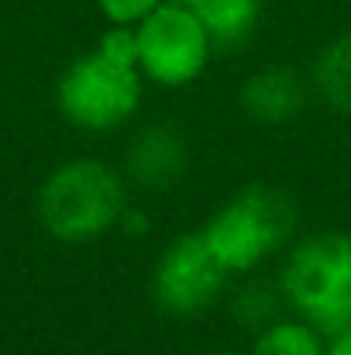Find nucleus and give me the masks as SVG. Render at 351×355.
<instances>
[{
    "mask_svg": "<svg viewBox=\"0 0 351 355\" xmlns=\"http://www.w3.org/2000/svg\"><path fill=\"white\" fill-rule=\"evenodd\" d=\"M127 204L131 187L120 166L97 155H76L42 180L35 193V218L59 245H90L114 235Z\"/></svg>",
    "mask_w": 351,
    "mask_h": 355,
    "instance_id": "obj_1",
    "label": "nucleus"
},
{
    "mask_svg": "<svg viewBox=\"0 0 351 355\" xmlns=\"http://www.w3.org/2000/svg\"><path fill=\"white\" fill-rule=\"evenodd\" d=\"M300 228L296 200L272 183H248L221 200L197 228L228 276L262 272L265 262L279 259Z\"/></svg>",
    "mask_w": 351,
    "mask_h": 355,
    "instance_id": "obj_2",
    "label": "nucleus"
},
{
    "mask_svg": "<svg viewBox=\"0 0 351 355\" xmlns=\"http://www.w3.org/2000/svg\"><path fill=\"white\" fill-rule=\"evenodd\" d=\"M289 314L334 338L351 328V235L338 228L310 232L289 241L276 269Z\"/></svg>",
    "mask_w": 351,
    "mask_h": 355,
    "instance_id": "obj_3",
    "label": "nucleus"
},
{
    "mask_svg": "<svg viewBox=\"0 0 351 355\" xmlns=\"http://www.w3.org/2000/svg\"><path fill=\"white\" fill-rule=\"evenodd\" d=\"M145 76L138 62L93 45L76 55L55 80V111L87 135H111L138 118L145 101Z\"/></svg>",
    "mask_w": 351,
    "mask_h": 355,
    "instance_id": "obj_4",
    "label": "nucleus"
},
{
    "mask_svg": "<svg viewBox=\"0 0 351 355\" xmlns=\"http://www.w3.org/2000/svg\"><path fill=\"white\" fill-rule=\"evenodd\" d=\"M138 69L148 87L186 90L210 69L217 49L193 3L162 0L138 28Z\"/></svg>",
    "mask_w": 351,
    "mask_h": 355,
    "instance_id": "obj_5",
    "label": "nucleus"
},
{
    "mask_svg": "<svg viewBox=\"0 0 351 355\" xmlns=\"http://www.w3.org/2000/svg\"><path fill=\"white\" fill-rule=\"evenodd\" d=\"M231 286L228 269L207 248L200 232H183L169 238L152 262L148 297L152 304L176 321H193L207 314Z\"/></svg>",
    "mask_w": 351,
    "mask_h": 355,
    "instance_id": "obj_6",
    "label": "nucleus"
},
{
    "mask_svg": "<svg viewBox=\"0 0 351 355\" xmlns=\"http://www.w3.org/2000/svg\"><path fill=\"white\" fill-rule=\"evenodd\" d=\"M190 169V141L169 121H148L124 141L120 173L131 190L169 193Z\"/></svg>",
    "mask_w": 351,
    "mask_h": 355,
    "instance_id": "obj_7",
    "label": "nucleus"
},
{
    "mask_svg": "<svg viewBox=\"0 0 351 355\" xmlns=\"http://www.w3.org/2000/svg\"><path fill=\"white\" fill-rule=\"evenodd\" d=\"M314 97L310 76H303L296 66L286 62H269L251 69L241 87H237V107L251 124L262 128H282L293 124L307 111Z\"/></svg>",
    "mask_w": 351,
    "mask_h": 355,
    "instance_id": "obj_8",
    "label": "nucleus"
},
{
    "mask_svg": "<svg viewBox=\"0 0 351 355\" xmlns=\"http://www.w3.org/2000/svg\"><path fill=\"white\" fill-rule=\"evenodd\" d=\"M262 7L265 0H193L217 52H237L251 42L262 24Z\"/></svg>",
    "mask_w": 351,
    "mask_h": 355,
    "instance_id": "obj_9",
    "label": "nucleus"
},
{
    "mask_svg": "<svg viewBox=\"0 0 351 355\" xmlns=\"http://www.w3.org/2000/svg\"><path fill=\"white\" fill-rule=\"evenodd\" d=\"M314 94L338 114H351V28L334 35L310 69Z\"/></svg>",
    "mask_w": 351,
    "mask_h": 355,
    "instance_id": "obj_10",
    "label": "nucleus"
},
{
    "mask_svg": "<svg viewBox=\"0 0 351 355\" xmlns=\"http://www.w3.org/2000/svg\"><path fill=\"white\" fill-rule=\"evenodd\" d=\"M228 311H231L234 324L244 328V331H258L265 328L269 321H276L279 314H286V304H282V293H279V283L276 276H262V272H248V276H237L234 290L228 293Z\"/></svg>",
    "mask_w": 351,
    "mask_h": 355,
    "instance_id": "obj_11",
    "label": "nucleus"
},
{
    "mask_svg": "<svg viewBox=\"0 0 351 355\" xmlns=\"http://www.w3.org/2000/svg\"><path fill=\"white\" fill-rule=\"evenodd\" d=\"M248 355H327V335L286 311L251 335Z\"/></svg>",
    "mask_w": 351,
    "mask_h": 355,
    "instance_id": "obj_12",
    "label": "nucleus"
},
{
    "mask_svg": "<svg viewBox=\"0 0 351 355\" xmlns=\"http://www.w3.org/2000/svg\"><path fill=\"white\" fill-rule=\"evenodd\" d=\"M162 0H97V10L104 24H120V28H138Z\"/></svg>",
    "mask_w": 351,
    "mask_h": 355,
    "instance_id": "obj_13",
    "label": "nucleus"
},
{
    "mask_svg": "<svg viewBox=\"0 0 351 355\" xmlns=\"http://www.w3.org/2000/svg\"><path fill=\"white\" fill-rule=\"evenodd\" d=\"M117 232L127 238H145L152 232V218L145 214V207H134V204H127V211L120 214V225H117Z\"/></svg>",
    "mask_w": 351,
    "mask_h": 355,
    "instance_id": "obj_14",
    "label": "nucleus"
},
{
    "mask_svg": "<svg viewBox=\"0 0 351 355\" xmlns=\"http://www.w3.org/2000/svg\"><path fill=\"white\" fill-rule=\"evenodd\" d=\"M327 355H351V328L338 331L334 338H327Z\"/></svg>",
    "mask_w": 351,
    "mask_h": 355,
    "instance_id": "obj_15",
    "label": "nucleus"
},
{
    "mask_svg": "<svg viewBox=\"0 0 351 355\" xmlns=\"http://www.w3.org/2000/svg\"><path fill=\"white\" fill-rule=\"evenodd\" d=\"M210 355H248V352H237V349H217V352H210Z\"/></svg>",
    "mask_w": 351,
    "mask_h": 355,
    "instance_id": "obj_16",
    "label": "nucleus"
},
{
    "mask_svg": "<svg viewBox=\"0 0 351 355\" xmlns=\"http://www.w3.org/2000/svg\"><path fill=\"white\" fill-rule=\"evenodd\" d=\"M183 3H193V0H183Z\"/></svg>",
    "mask_w": 351,
    "mask_h": 355,
    "instance_id": "obj_17",
    "label": "nucleus"
}]
</instances>
